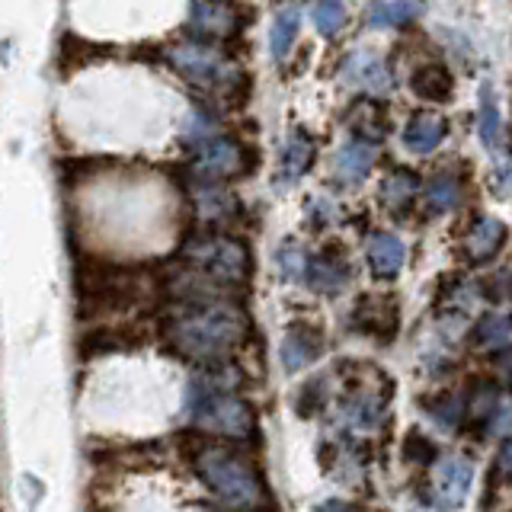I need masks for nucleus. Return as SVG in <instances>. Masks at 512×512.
Returning <instances> with one entry per match:
<instances>
[{
    "mask_svg": "<svg viewBox=\"0 0 512 512\" xmlns=\"http://www.w3.org/2000/svg\"><path fill=\"white\" fill-rule=\"evenodd\" d=\"M228 375L231 372L205 378L202 388L192 381L189 413H192V423L199 429L218 432V436H231V439H247L253 432V410L237 394H231V388H221V384L228 381Z\"/></svg>",
    "mask_w": 512,
    "mask_h": 512,
    "instance_id": "obj_2",
    "label": "nucleus"
},
{
    "mask_svg": "<svg viewBox=\"0 0 512 512\" xmlns=\"http://www.w3.org/2000/svg\"><path fill=\"white\" fill-rule=\"evenodd\" d=\"M244 160H247V151L240 148L237 141L215 138L202 144V151L196 157V170L202 176H231L237 170H244Z\"/></svg>",
    "mask_w": 512,
    "mask_h": 512,
    "instance_id": "obj_9",
    "label": "nucleus"
},
{
    "mask_svg": "<svg viewBox=\"0 0 512 512\" xmlns=\"http://www.w3.org/2000/svg\"><path fill=\"white\" fill-rule=\"evenodd\" d=\"M183 253L199 272H208L221 282H244L250 269L247 247L234 237H196Z\"/></svg>",
    "mask_w": 512,
    "mask_h": 512,
    "instance_id": "obj_4",
    "label": "nucleus"
},
{
    "mask_svg": "<svg viewBox=\"0 0 512 512\" xmlns=\"http://www.w3.org/2000/svg\"><path fill=\"white\" fill-rule=\"evenodd\" d=\"M343 80L349 87H356L362 93L372 96H388L394 90V77L372 48H356L349 52V58L343 61Z\"/></svg>",
    "mask_w": 512,
    "mask_h": 512,
    "instance_id": "obj_7",
    "label": "nucleus"
},
{
    "mask_svg": "<svg viewBox=\"0 0 512 512\" xmlns=\"http://www.w3.org/2000/svg\"><path fill=\"white\" fill-rule=\"evenodd\" d=\"M244 330H247L244 314L224 301L189 304V308H183L170 324L173 343L180 346V352H186L189 359H199V362H212V359H221L224 352H231L240 343Z\"/></svg>",
    "mask_w": 512,
    "mask_h": 512,
    "instance_id": "obj_1",
    "label": "nucleus"
},
{
    "mask_svg": "<svg viewBox=\"0 0 512 512\" xmlns=\"http://www.w3.org/2000/svg\"><path fill=\"white\" fill-rule=\"evenodd\" d=\"M474 340H477L480 346H487V349L509 343V340H512V314H506V311H493V314H487V317L477 324Z\"/></svg>",
    "mask_w": 512,
    "mask_h": 512,
    "instance_id": "obj_23",
    "label": "nucleus"
},
{
    "mask_svg": "<svg viewBox=\"0 0 512 512\" xmlns=\"http://www.w3.org/2000/svg\"><path fill=\"white\" fill-rule=\"evenodd\" d=\"M183 141H189V144L215 141V119L205 116L202 109H192L189 116H186V125H183Z\"/></svg>",
    "mask_w": 512,
    "mask_h": 512,
    "instance_id": "obj_28",
    "label": "nucleus"
},
{
    "mask_svg": "<svg viewBox=\"0 0 512 512\" xmlns=\"http://www.w3.org/2000/svg\"><path fill=\"white\" fill-rule=\"evenodd\" d=\"M423 13V0H375L368 7V26L372 29H397L413 23Z\"/></svg>",
    "mask_w": 512,
    "mask_h": 512,
    "instance_id": "obj_17",
    "label": "nucleus"
},
{
    "mask_svg": "<svg viewBox=\"0 0 512 512\" xmlns=\"http://www.w3.org/2000/svg\"><path fill=\"white\" fill-rule=\"evenodd\" d=\"M368 266L378 279H394L404 269V244L394 234H375L368 240Z\"/></svg>",
    "mask_w": 512,
    "mask_h": 512,
    "instance_id": "obj_16",
    "label": "nucleus"
},
{
    "mask_svg": "<svg viewBox=\"0 0 512 512\" xmlns=\"http://www.w3.org/2000/svg\"><path fill=\"white\" fill-rule=\"evenodd\" d=\"M432 458H436V448H432L423 436H407V461L429 464Z\"/></svg>",
    "mask_w": 512,
    "mask_h": 512,
    "instance_id": "obj_30",
    "label": "nucleus"
},
{
    "mask_svg": "<svg viewBox=\"0 0 512 512\" xmlns=\"http://www.w3.org/2000/svg\"><path fill=\"white\" fill-rule=\"evenodd\" d=\"M23 500H26V512H36L39 503L45 500V484L36 474H23Z\"/></svg>",
    "mask_w": 512,
    "mask_h": 512,
    "instance_id": "obj_29",
    "label": "nucleus"
},
{
    "mask_svg": "<svg viewBox=\"0 0 512 512\" xmlns=\"http://www.w3.org/2000/svg\"><path fill=\"white\" fill-rule=\"evenodd\" d=\"M314 512H349V506L343 500H327V503H320Z\"/></svg>",
    "mask_w": 512,
    "mask_h": 512,
    "instance_id": "obj_34",
    "label": "nucleus"
},
{
    "mask_svg": "<svg viewBox=\"0 0 512 512\" xmlns=\"http://www.w3.org/2000/svg\"><path fill=\"white\" fill-rule=\"evenodd\" d=\"M308 256L298 244H285L276 250V266H279V276L285 282H295V279H304V272H308Z\"/></svg>",
    "mask_w": 512,
    "mask_h": 512,
    "instance_id": "obj_27",
    "label": "nucleus"
},
{
    "mask_svg": "<svg viewBox=\"0 0 512 512\" xmlns=\"http://www.w3.org/2000/svg\"><path fill=\"white\" fill-rule=\"evenodd\" d=\"M196 205H199V212H202V218H208V221H215V218H224L231 212V196L224 192L221 186H215V183H199L196 186Z\"/></svg>",
    "mask_w": 512,
    "mask_h": 512,
    "instance_id": "obj_25",
    "label": "nucleus"
},
{
    "mask_svg": "<svg viewBox=\"0 0 512 512\" xmlns=\"http://www.w3.org/2000/svg\"><path fill=\"white\" fill-rule=\"evenodd\" d=\"M170 61L189 84H199V87H218L221 80L231 77L228 64H224V58L215 52V48L199 45V42H186V45L170 48Z\"/></svg>",
    "mask_w": 512,
    "mask_h": 512,
    "instance_id": "obj_5",
    "label": "nucleus"
},
{
    "mask_svg": "<svg viewBox=\"0 0 512 512\" xmlns=\"http://www.w3.org/2000/svg\"><path fill=\"white\" fill-rule=\"evenodd\" d=\"M416 186H420V176L413 170H394L384 176V183H381V202L397 212V208H404L413 199Z\"/></svg>",
    "mask_w": 512,
    "mask_h": 512,
    "instance_id": "obj_22",
    "label": "nucleus"
},
{
    "mask_svg": "<svg viewBox=\"0 0 512 512\" xmlns=\"http://www.w3.org/2000/svg\"><path fill=\"white\" fill-rule=\"evenodd\" d=\"M410 90L426 103H445L455 90V77L445 64L429 61V64H420V68L410 74Z\"/></svg>",
    "mask_w": 512,
    "mask_h": 512,
    "instance_id": "obj_13",
    "label": "nucleus"
},
{
    "mask_svg": "<svg viewBox=\"0 0 512 512\" xmlns=\"http://www.w3.org/2000/svg\"><path fill=\"white\" fill-rule=\"evenodd\" d=\"M477 132L484 148L496 151L500 144V132H503V116H500V103H496V93L490 84L480 87V109H477Z\"/></svg>",
    "mask_w": 512,
    "mask_h": 512,
    "instance_id": "obj_20",
    "label": "nucleus"
},
{
    "mask_svg": "<svg viewBox=\"0 0 512 512\" xmlns=\"http://www.w3.org/2000/svg\"><path fill=\"white\" fill-rule=\"evenodd\" d=\"M448 122L439 112H416L404 128V148L413 154H432L445 141Z\"/></svg>",
    "mask_w": 512,
    "mask_h": 512,
    "instance_id": "obj_10",
    "label": "nucleus"
},
{
    "mask_svg": "<svg viewBox=\"0 0 512 512\" xmlns=\"http://www.w3.org/2000/svg\"><path fill=\"white\" fill-rule=\"evenodd\" d=\"M506 244V224L500 218H477L474 228L468 231V240H464V250H468V256L474 263H487L496 256V250H500Z\"/></svg>",
    "mask_w": 512,
    "mask_h": 512,
    "instance_id": "obj_14",
    "label": "nucleus"
},
{
    "mask_svg": "<svg viewBox=\"0 0 512 512\" xmlns=\"http://www.w3.org/2000/svg\"><path fill=\"white\" fill-rule=\"evenodd\" d=\"M496 468H503L509 477H512V439L506 442V448H503V455H500V461H496Z\"/></svg>",
    "mask_w": 512,
    "mask_h": 512,
    "instance_id": "obj_33",
    "label": "nucleus"
},
{
    "mask_svg": "<svg viewBox=\"0 0 512 512\" xmlns=\"http://www.w3.org/2000/svg\"><path fill=\"white\" fill-rule=\"evenodd\" d=\"M189 26L196 29L199 36H228L234 26V13L224 4H218V0H196Z\"/></svg>",
    "mask_w": 512,
    "mask_h": 512,
    "instance_id": "obj_18",
    "label": "nucleus"
},
{
    "mask_svg": "<svg viewBox=\"0 0 512 512\" xmlns=\"http://www.w3.org/2000/svg\"><path fill=\"white\" fill-rule=\"evenodd\" d=\"M304 282H308L314 292H320V295H336L349 282V269L343 263H336V260L311 256L308 272H304Z\"/></svg>",
    "mask_w": 512,
    "mask_h": 512,
    "instance_id": "obj_19",
    "label": "nucleus"
},
{
    "mask_svg": "<svg viewBox=\"0 0 512 512\" xmlns=\"http://www.w3.org/2000/svg\"><path fill=\"white\" fill-rule=\"evenodd\" d=\"M509 186H512V160H509L506 167L496 170V192L503 196V192H509Z\"/></svg>",
    "mask_w": 512,
    "mask_h": 512,
    "instance_id": "obj_32",
    "label": "nucleus"
},
{
    "mask_svg": "<svg viewBox=\"0 0 512 512\" xmlns=\"http://www.w3.org/2000/svg\"><path fill=\"white\" fill-rule=\"evenodd\" d=\"M490 429L496 432V436H509L512 439V404H503L500 410L493 413Z\"/></svg>",
    "mask_w": 512,
    "mask_h": 512,
    "instance_id": "obj_31",
    "label": "nucleus"
},
{
    "mask_svg": "<svg viewBox=\"0 0 512 512\" xmlns=\"http://www.w3.org/2000/svg\"><path fill=\"white\" fill-rule=\"evenodd\" d=\"M320 352H324V336H320V330L308 324H292L285 330L282 349H279L285 372H301L304 365L320 359Z\"/></svg>",
    "mask_w": 512,
    "mask_h": 512,
    "instance_id": "obj_8",
    "label": "nucleus"
},
{
    "mask_svg": "<svg viewBox=\"0 0 512 512\" xmlns=\"http://www.w3.org/2000/svg\"><path fill=\"white\" fill-rule=\"evenodd\" d=\"M340 420H343L349 429L368 432V429H375V426L381 423V407H378V400H375V397L356 394V397H349L346 404L340 407Z\"/></svg>",
    "mask_w": 512,
    "mask_h": 512,
    "instance_id": "obj_21",
    "label": "nucleus"
},
{
    "mask_svg": "<svg viewBox=\"0 0 512 512\" xmlns=\"http://www.w3.org/2000/svg\"><path fill=\"white\" fill-rule=\"evenodd\" d=\"M298 29H301V10L295 0H288V4H282L276 10V20H272V29H269V52L276 64H282L288 55H292Z\"/></svg>",
    "mask_w": 512,
    "mask_h": 512,
    "instance_id": "obj_15",
    "label": "nucleus"
},
{
    "mask_svg": "<svg viewBox=\"0 0 512 512\" xmlns=\"http://www.w3.org/2000/svg\"><path fill=\"white\" fill-rule=\"evenodd\" d=\"M474 484V464L464 455H445L436 464V474H432V493H436V503L442 509H458L468 500Z\"/></svg>",
    "mask_w": 512,
    "mask_h": 512,
    "instance_id": "obj_6",
    "label": "nucleus"
},
{
    "mask_svg": "<svg viewBox=\"0 0 512 512\" xmlns=\"http://www.w3.org/2000/svg\"><path fill=\"white\" fill-rule=\"evenodd\" d=\"M199 474L205 477V484L234 509H256L263 503L260 480L250 474L244 461L221 452V448H205L199 455Z\"/></svg>",
    "mask_w": 512,
    "mask_h": 512,
    "instance_id": "obj_3",
    "label": "nucleus"
},
{
    "mask_svg": "<svg viewBox=\"0 0 512 512\" xmlns=\"http://www.w3.org/2000/svg\"><path fill=\"white\" fill-rule=\"evenodd\" d=\"M426 199H429V208H432L436 215L452 212V208L461 202L458 180H452V176H436V180H432L429 189H426Z\"/></svg>",
    "mask_w": 512,
    "mask_h": 512,
    "instance_id": "obj_26",
    "label": "nucleus"
},
{
    "mask_svg": "<svg viewBox=\"0 0 512 512\" xmlns=\"http://www.w3.org/2000/svg\"><path fill=\"white\" fill-rule=\"evenodd\" d=\"M314 26L324 39L340 36L346 26V0H314Z\"/></svg>",
    "mask_w": 512,
    "mask_h": 512,
    "instance_id": "obj_24",
    "label": "nucleus"
},
{
    "mask_svg": "<svg viewBox=\"0 0 512 512\" xmlns=\"http://www.w3.org/2000/svg\"><path fill=\"white\" fill-rule=\"evenodd\" d=\"M375 167V148L362 138H352L340 144V151L333 154V173L340 176L343 183H362Z\"/></svg>",
    "mask_w": 512,
    "mask_h": 512,
    "instance_id": "obj_11",
    "label": "nucleus"
},
{
    "mask_svg": "<svg viewBox=\"0 0 512 512\" xmlns=\"http://www.w3.org/2000/svg\"><path fill=\"white\" fill-rule=\"evenodd\" d=\"M314 164V141L304 135V132H292L282 148V157H279V176H276V186L285 189L298 183L304 173L311 170Z\"/></svg>",
    "mask_w": 512,
    "mask_h": 512,
    "instance_id": "obj_12",
    "label": "nucleus"
}]
</instances>
